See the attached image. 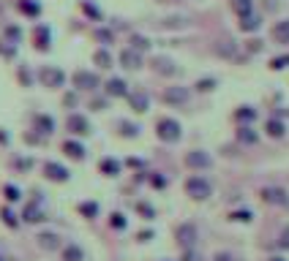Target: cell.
Segmentation results:
<instances>
[{"label":"cell","mask_w":289,"mask_h":261,"mask_svg":"<svg viewBox=\"0 0 289 261\" xmlns=\"http://www.w3.org/2000/svg\"><path fill=\"white\" fill-rule=\"evenodd\" d=\"M183 188H186V196H188V199H194V201H207L213 196V182H210V179H205V177H199V174L188 177Z\"/></svg>","instance_id":"1"},{"label":"cell","mask_w":289,"mask_h":261,"mask_svg":"<svg viewBox=\"0 0 289 261\" xmlns=\"http://www.w3.org/2000/svg\"><path fill=\"white\" fill-rule=\"evenodd\" d=\"M155 136L166 144H177L183 139V128L175 117H161L158 123H155Z\"/></svg>","instance_id":"2"},{"label":"cell","mask_w":289,"mask_h":261,"mask_svg":"<svg viewBox=\"0 0 289 261\" xmlns=\"http://www.w3.org/2000/svg\"><path fill=\"white\" fill-rule=\"evenodd\" d=\"M38 82L44 87H49V90H57V87L66 85V71L57 66H41L38 68Z\"/></svg>","instance_id":"3"},{"label":"cell","mask_w":289,"mask_h":261,"mask_svg":"<svg viewBox=\"0 0 289 261\" xmlns=\"http://www.w3.org/2000/svg\"><path fill=\"white\" fill-rule=\"evenodd\" d=\"M196 240H199V229L196 223H180L175 229V242L186 251V248H196Z\"/></svg>","instance_id":"4"},{"label":"cell","mask_w":289,"mask_h":261,"mask_svg":"<svg viewBox=\"0 0 289 261\" xmlns=\"http://www.w3.org/2000/svg\"><path fill=\"white\" fill-rule=\"evenodd\" d=\"M259 196H262L265 204H276V207H287L289 204V193L281 185H265L262 190H259Z\"/></svg>","instance_id":"5"},{"label":"cell","mask_w":289,"mask_h":261,"mask_svg":"<svg viewBox=\"0 0 289 261\" xmlns=\"http://www.w3.org/2000/svg\"><path fill=\"white\" fill-rule=\"evenodd\" d=\"M41 172L49 182H68V179H71V172H68L63 164H57V161H47V164L41 166Z\"/></svg>","instance_id":"6"},{"label":"cell","mask_w":289,"mask_h":261,"mask_svg":"<svg viewBox=\"0 0 289 261\" xmlns=\"http://www.w3.org/2000/svg\"><path fill=\"white\" fill-rule=\"evenodd\" d=\"M71 82H74L77 90H88V92H93V90L101 87V79H98V74H93V71H77L71 77Z\"/></svg>","instance_id":"7"},{"label":"cell","mask_w":289,"mask_h":261,"mask_svg":"<svg viewBox=\"0 0 289 261\" xmlns=\"http://www.w3.org/2000/svg\"><path fill=\"white\" fill-rule=\"evenodd\" d=\"M36 245L41 248V251H47V253L60 251V248H63V237L57 234V231H38V234H36Z\"/></svg>","instance_id":"8"},{"label":"cell","mask_w":289,"mask_h":261,"mask_svg":"<svg viewBox=\"0 0 289 261\" xmlns=\"http://www.w3.org/2000/svg\"><path fill=\"white\" fill-rule=\"evenodd\" d=\"M186 166L188 169H196V172H202V169H210L213 166V158L205 153V150H191V153H186Z\"/></svg>","instance_id":"9"},{"label":"cell","mask_w":289,"mask_h":261,"mask_svg":"<svg viewBox=\"0 0 289 261\" xmlns=\"http://www.w3.org/2000/svg\"><path fill=\"white\" fill-rule=\"evenodd\" d=\"M161 98H164V103H169V106H183V103H188L191 92H188V87H166Z\"/></svg>","instance_id":"10"},{"label":"cell","mask_w":289,"mask_h":261,"mask_svg":"<svg viewBox=\"0 0 289 261\" xmlns=\"http://www.w3.org/2000/svg\"><path fill=\"white\" fill-rule=\"evenodd\" d=\"M66 128H68V133H74V136H88L90 133V120L85 117V114H68Z\"/></svg>","instance_id":"11"},{"label":"cell","mask_w":289,"mask_h":261,"mask_svg":"<svg viewBox=\"0 0 289 261\" xmlns=\"http://www.w3.org/2000/svg\"><path fill=\"white\" fill-rule=\"evenodd\" d=\"M126 101H129V106L134 109L137 114H144L150 109V95L147 92H142V90H134V92H126Z\"/></svg>","instance_id":"12"},{"label":"cell","mask_w":289,"mask_h":261,"mask_svg":"<svg viewBox=\"0 0 289 261\" xmlns=\"http://www.w3.org/2000/svg\"><path fill=\"white\" fill-rule=\"evenodd\" d=\"M19 220H22V223H41V220H47V215H44V207L38 204V201L25 204V210H22Z\"/></svg>","instance_id":"13"},{"label":"cell","mask_w":289,"mask_h":261,"mask_svg":"<svg viewBox=\"0 0 289 261\" xmlns=\"http://www.w3.org/2000/svg\"><path fill=\"white\" fill-rule=\"evenodd\" d=\"M120 66L126 68V71H140L142 68V52H137V49H123L120 52Z\"/></svg>","instance_id":"14"},{"label":"cell","mask_w":289,"mask_h":261,"mask_svg":"<svg viewBox=\"0 0 289 261\" xmlns=\"http://www.w3.org/2000/svg\"><path fill=\"white\" fill-rule=\"evenodd\" d=\"M49 44H52V33L47 25H38L36 30H33V46H36L38 52H49Z\"/></svg>","instance_id":"15"},{"label":"cell","mask_w":289,"mask_h":261,"mask_svg":"<svg viewBox=\"0 0 289 261\" xmlns=\"http://www.w3.org/2000/svg\"><path fill=\"white\" fill-rule=\"evenodd\" d=\"M104 92H107L109 98H126L129 85H126L120 77H112V79H107V85H104Z\"/></svg>","instance_id":"16"},{"label":"cell","mask_w":289,"mask_h":261,"mask_svg":"<svg viewBox=\"0 0 289 261\" xmlns=\"http://www.w3.org/2000/svg\"><path fill=\"white\" fill-rule=\"evenodd\" d=\"M63 153H66L71 161H85V158H88V150H85V144L82 142H74V139L63 142Z\"/></svg>","instance_id":"17"},{"label":"cell","mask_w":289,"mask_h":261,"mask_svg":"<svg viewBox=\"0 0 289 261\" xmlns=\"http://www.w3.org/2000/svg\"><path fill=\"white\" fill-rule=\"evenodd\" d=\"M150 66H153L155 74H164V77H175V74H177V66L169 60V57H153Z\"/></svg>","instance_id":"18"},{"label":"cell","mask_w":289,"mask_h":261,"mask_svg":"<svg viewBox=\"0 0 289 261\" xmlns=\"http://www.w3.org/2000/svg\"><path fill=\"white\" fill-rule=\"evenodd\" d=\"M85 251L77 245V242H68V245L60 248V261H85Z\"/></svg>","instance_id":"19"},{"label":"cell","mask_w":289,"mask_h":261,"mask_svg":"<svg viewBox=\"0 0 289 261\" xmlns=\"http://www.w3.org/2000/svg\"><path fill=\"white\" fill-rule=\"evenodd\" d=\"M33 128L41 133V136H49V133L55 131V120H52L49 114H36V117H33Z\"/></svg>","instance_id":"20"},{"label":"cell","mask_w":289,"mask_h":261,"mask_svg":"<svg viewBox=\"0 0 289 261\" xmlns=\"http://www.w3.org/2000/svg\"><path fill=\"white\" fill-rule=\"evenodd\" d=\"M120 169H123V166H120V161H115V158H101L98 161V172L107 174V177H118Z\"/></svg>","instance_id":"21"},{"label":"cell","mask_w":289,"mask_h":261,"mask_svg":"<svg viewBox=\"0 0 289 261\" xmlns=\"http://www.w3.org/2000/svg\"><path fill=\"white\" fill-rule=\"evenodd\" d=\"M238 142L240 144H257L259 133L254 131V125H238Z\"/></svg>","instance_id":"22"},{"label":"cell","mask_w":289,"mask_h":261,"mask_svg":"<svg viewBox=\"0 0 289 261\" xmlns=\"http://www.w3.org/2000/svg\"><path fill=\"white\" fill-rule=\"evenodd\" d=\"M259 25H262V19H259V14H246V16H240V30L243 33H257L259 30Z\"/></svg>","instance_id":"23"},{"label":"cell","mask_w":289,"mask_h":261,"mask_svg":"<svg viewBox=\"0 0 289 261\" xmlns=\"http://www.w3.org/2000/svg\"><path fill=\"white\" fill-rule=\"evenodd\" d=\"M235 120H238V125H251L254 120H257V109L254 106H238Z\"/></svg>","instance_id":"24"},{"label":"cell","mask_w":289,"mask_h":261,"mask_svg":"<svg viewBox=\"0 0 289 261\" xmlns=\"http://www.w3.org/2000/svg\"><path fill=\"white\" fill-rule=\"evenodd\" d=\"M16 8H19L25 16H33V19H36V16H41V3H36V0H19V3H16Z\"/></svg>","instance_id":"25"},{"label":"cell","mask_w":289,"mask_h":261,"mask_svg":"<svg viewBox=\"0 0 289 261\" xmlns=\"http://www.w3.org/2000/svg\"><path fill=\"white\" fill-rule=\"evenodd\" d=\"M273 41L276 44H289V19L273 25Z\"/></svg>","instance_id":"26"},{"label":"cell","mask_w":289,"mask_h":261,"mask_svg":"<svg viewBox=\"0 0 289 261\" xmlns=\"http://www.w3.org/2000/svg\"><path fill=\"white\" fill-rule=\"evenodd\" d=\"M265 131H268V136H273V139H284V133H287L284 123H281L279 117H270L268 123H265Z\"/></svg>","instance_id":"27"},{"label":"cell","mask_w":289,"mask_h":261,"mask_svg":"<svg viewBox=\"0 0 289 261\" xmlns=\"http://www.w3.org/2000/svg\"><path fill=\"white\" fill-rule=\"evenodd\" d=\"M79 215L82 218H88V220H96L98 218V212H101V207L96 204V201H79Z\"/></svg>","instance_id":"28"},{"label":"cell","mask_w":289,"mask_h":261,"mask_svg":"<svg viewBox=\"0 0 289 261\" xmlns=\"http://www.w3.org/2000/svg\"><path fill=\"white\" fill-rule=\"evenodd\" d=\"M118 133H120V136H126V139H137V136H140V125L129 123V120H120V123H118Z\"/></svg>","instance_id":"29"},{"label":"cell","mask_w":289,"mask_h":261,"mask_svg":"<svg viewBox=\"0 0 289 261\" xmlns=\"http://www.w3.org/2000/svg\"><path fill=\"white\" fill-rule=\"evenodd\" d=\"M0 218H3V223L8 226V229H19V223H22V220H19V215H16V212L11 210L8 204H5L3 210H0Z\"/></svg>","instance_id":"30"},{"label":"cell","mask_w":289,"mask_h":261,"mask_svg":"<svg viewBox=\"0 0 289 261\" xmlns=\"http://www.w3.org/2000/svg\"><path fill=\"white\" fill-rule=\"evenodd\" d=\"M93 63H96V66L98 68H112V55H109V49H98L96 52V55H93Z\"/></svg>","instance_id":"31"},{"label":"cell","mask_w":289,"mask_h":261,"mask_svg":"<svg viewBox=\"0 0 289 261\" xmlns=\"http://www.w3.org/2000/svg\"><path fill=\"white\" fill-rule=\"evenodd\" d=\"M3 196H5V201L8 204H16V201H22V190L16 188V185H3Z\"/></svg>","instance_id":"32"},{"label":"cell","mask_w":289,"mask_h":261,"mask_svg":"<svg viewBox=\"0 0 289 261\" xmlns=\"http://www.w3.org/2000/svg\"><path fill=\"white\" fill-rule=\"evenodd\" d=\"M232 11L238 16H246L254 11V0H232Z\"/></svg>","instance_id":"33"},{"label":"cell","mask_w":289,"mask_h":261,"mask_svg":"<svg viewBox=\"0 0 289 261\" xmlns=\"http://www.w3.org/2000/svg\"><path fill=\"white\" fill-rule=\"evenodd\" d=\"M109 226H112L115 231H123V229H129V218H126L123 212H112V215H109Z\"/></svg>","instance_id":"34"},{"label":"cell","mask_w":289,"mask_h":261,"mask_svg":"<svg viewBox=\"0 0 289 261\" xmlns=\"http://www.w3.org/2000/svg\"><path fill=\"white\" fill-rule=\"evenodd\" d=\"M229 220H232V223H251L254 212L251 210H232L229 212Z\"/></svg>","instance_id":"35"},{"label":"cell","mask_w":289,"mask_h":261,"mask_svg":"<svg viewBox=\"0 0 289 261\" xmlns=\"http://www.w3.org/2000/svg\"><path fill=\"white\" fill-rule=\"evenodd\" d=\"M129 41H131V49H137V52H147L150 49V41L144 36H140V33H131Z\"/></svg>","instance_id":"36"},{"label":"cell","mask_w":289,"mask_h":261,"mask_svg":"<svg viewBox=\"0 0 289 261\" xmlns=\"http://www.w3.org/2000/svg\"><path fill=\"white\" fill-rule=\"evenodd\" d=\"M93 36H96V41H98V44H104V46H109V44L115 41V33L109 30V27H98Z\"/></svg>","instance_id":"37"},{"label":"cell","mask_w":289,"mask_h":261,"mask_svg":"<svg viewBox=\"0 0 289 261\" xmlns=\"http://www.w3.org/2000/svg\"><path fill=\"white\" fill-rule=\"evenodd\" d=\"M216 52H218V55H224V57H238V44H229V41H221V44H218L216 46Z\"/></svg>","instance_id":"38"},{"label":"cell","mask_w":289,"mask_h":261,"mask_svg":"<svg viewBox=\"0 0 289 261\" xmlns=\"http://www.w3.org/2000/svg\"><path fill=\"white\" fill-rule=\"evenodd\" d=\"M137 212H140L144 220H153L155 218V207L147 204V201H137Z\"/></svg>","instance_id":"39"},{"label":"cell","mask_w":289,"mask_h":261,"mask_svg":"<svg viewBox=\"0 0 289 261\" xmlns=\"http://www.w3.org/2000/svg\"><path fill=\"white\" fill-rule=\"evenodd\" d=\"M5 38H8V44H19L22 41V27L8 25V27H5Z\"/></svg>","instance_id":"40"},{"label":"cell","mask_w":289,"mask_h":261,"mask_svg":"<svg viewBox=\"0 0 289 261\" xmlns=\"http://www.w3.org/2000/svg\"><path fill=\"white\" fill-rule=\"evenodd\" d=\"M270 68H273V71H284V68H289V55L273 57V60H270Z\"/></svg>","instance_id":"41"},{"label":"cell","mask_w":289,"mask_h":261,"mask_svg":"<svg viewBox=\"0 0 289 261\" xmlns=\"http://www.w3.org/2000/svg\"><path fill=\"white\" fill-rule=\"evenodd\" d=\"M180 261H205V256H202L196 248H186V251H183V256H180Z\"/></svg>","instance_id":"42"},{"label":"cell","mask_w":289,"mask_h":261,"mask_svg":"<svg viewBox=\"0 0 289 261\" xmlns=\"http://www.w3.org/2000/svg\"><path fill=\"white\" fill-rule=\"evenodd\" d=\"M82 11H85V14L90 16V19H101V11H98L96 5L90 3V0H82Z\"/></svg>","instance_id":"43"},{"label":"cell","mask_w":289,"mask_h":261,"mask_svg":"<svg viewBox=\"0 0 289 261\" xmlns=\"http://www.w3.org/2000/svg\"><path fill=\"white\" fill-rule=\"evenodd\" d=\"M210 261H240L238 256H235L232 251H218V253H213V259Z\"/></svg>","instance_id":"44"},{"label":"cell","mask_w":289,"mask_h":261,"mask_svg":"<svg viewBox=\"0 0 289 261\" xmlns=\"http://www.w3.org/2000/svg\"><path fill=\"white\" fill-rule=\"evenodd\" d=\"M276 245H279L281 251H289V226H284V229H281V234H279V242H276Z\"/></svg>","instance_id":"45"},{"label":"cell","mask_w":289,"mask_h":261,"mask_svg":"<svg viewBox=\"0 0 289 261\" xmlns=\"http://www.w3.org/2000/svg\"><path fill=\"white\" fill-rule=\"evenodd\" d=\"M188 19L186 16H172V19H164V27H186Z\"/></svg>","instance_id":"46"},{"label":"cell","mask_w":289,"mask_h":261,"mask_svg":"<svg viewBox=\"0 0 289 261\" xmlns=\"http://www.w3.org/2000/svg\"><path fill=\"white\" fill-rule=\"evenodd\" d=\"M0 55H3V57H14L16 55V44L8 46V41H0Z\"/></svg>","instance_id":"47"},{"label":"cell","mask_w":289,"mask_h":261,"mask_svg":"<svg viewBox=\"0 0 289 261\" xmlns=\"http://www.w3.org/2000/svg\"><path fill=\"white\" fill-rule=\"evenodd\" d=\"M216 87V79H202V82H196V90L199 92H207V90H213Z\"/></svg>","instance_id":"48"},{"label":"cell","mask_w":289,"mask_h":261,"mask_svg":"<svg viewBox=\"0 0 289 261\" xmlns=\"http://www.w3.org/2000/svg\"><path fill=\"white\" fill-rule=\"evenodd\" d=\"M150 185H153V188H166V177H161V174H150Z\"/></svg>","instance_id":"49"},{"label":"cell","mask_w":289,"mask_h":261,"mask_svg":"<svg viewBox=\"0 0 289 261\" xmlns=\"http://www.w3.org/2000/svg\"><path fill=\"white\" fill-rule=\"evenodd\" d=\"M90 106H93L96 112H101V109H107V101H104V98H96V101L90 103Z\"/></svg>","instance_id":"50"},{"label":"cell","mask_w":289,"mask_h":261,"mask_svg":"<svg viewBox=\"0 0 289 261\" xmlns=\"http://www.w3.org/2000/svg\"><path fill=\"white\" fill-rule=\"evenodd\" d=\"M153 240V231H140V242H147Z\"/></svg>","instance_id":"51"},{"label":"cell","mask_w":289,"mask_h":261,"mask_svg":"<svg viewBox=\"0 0 289 261\" xmlns=\"http://www.w3.org/2000/svg\"><path fill=\"white\" fill-rule=\"evenodd\" d=\"M268 261H287V259H284V256H270Z\"/></svg>","instance_id":"52"},{"label":"cell","mask_w":289,"mask_h":261,"mask_svg":"<svg viewBox=\"0 0 289 261\" xmlns=\"http://www.w3.org/2000/svg\"><path fill=\"white\" fill-rule=\"evenodd\" d=\"M0 261H5V256H0Z\"/></svg>","instance_id":"53"}]
</instances>
